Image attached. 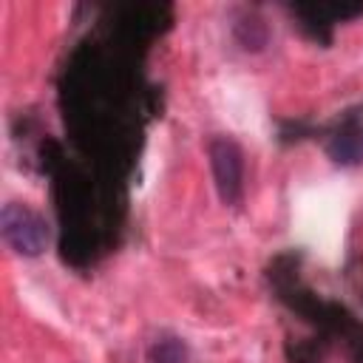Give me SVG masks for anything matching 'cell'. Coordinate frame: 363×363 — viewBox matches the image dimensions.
Masks as SVG:
<instances>
[{
  "instance_id": "277c9868",
  "label": "cell",
  "mask_w": 363,
  "mask_h": 363,
  "mask_svg": "<svg viewBox=\"0 0 363 363\" xmlns=\"http://www.w3.org/2000/svg\"><path fill=\"white\" fill-rule=\"evenodd\" d=\"M147 363H187V346L176 335H159L147 346Z\"/></svg>"
},
{
  "instance_id": "6da1fadb",
  "label": "cell",
  "mask_w": 363,
  "mask_h": 363,
  "mask_svg": "<svg viewBox=\"0 0 363 363\" xmlns=\"http://www.w3.org/2000/svg\"><path fill=\"white\" fill-rule=\"evenodd\" d=\"M0 233H3V241L23 258L40 255L51 241L48 221L37 210H31L28 204H20V201H9L3 207Z\"/></svg>"
},
{
  "instance_id": "3957f363",
  "label": "cell",
  "mask_w": 363,
  "mask_h": 363,
  "mask_svg": "<svg viewBox=\"0 0 363 363\" xmlns=\"http://www.w3.org/2000/svg\"><path fill=\"white\" fill-rule=\"evenodd\" d=\"M326 153L335 164L354 167L363 164V122H346L326 142Z\"/></svg>"
},
{
  "instance_id": "5b68a950",
  "label": "cell",
  "mask_w": 363,
  "mask_h": 363,
  "mask_svg": "<svg viewBox=\"0 0 363 363\" xmlns=\"http://www.w3.org/2000/svg\"><path fill=\"white\" fill-rule=\"evenodd\" d=\"M235 37H238V43L247 48V51H258V48H264L267 45V37H269V31H267V23L264 20H258V17H244L241 23H235Z\"/></svg>"
},
{
  "instance_id": "7a4b0ae2",
  "label": "cell",
  "mask_w": 363,
  "mask_h": 363,
  "mask_svg": "<svg viewBox=\"0 0 363 363\" xmlns=\"http://www.w3.org/2000/svg\"><path fill=\"white\" fill-rule=\"evenodd\" d=\"M213 182L218 190V199L227 207H235L244 199V153L230 136H216L207 145Z\"/></svg>"
}]
</instances>
